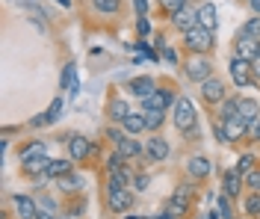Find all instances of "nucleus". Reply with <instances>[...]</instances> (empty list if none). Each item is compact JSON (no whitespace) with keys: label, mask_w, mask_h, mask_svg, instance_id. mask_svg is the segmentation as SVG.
Segmentation results:
<instances>
[{"label":"nucleus","mask_w":260,"mask_h":219,"mask_svg":"<svg viewBox=\"0 0 260 219\" xmlns=\"http://www.w3.org/2000/svg\"><path fill=\"white\" fill-rule=\"evenodd\" d=\"M166 62H169V66H178V62H180V56H178L175 48H166Z\"/></svg>","instance_id":"nucleus-45"},{"label":"nucleus","mask_w":260,"mask_h":219,"mask_svg":"<svg viewBox=\"0 0 260 219\" xmlns=\"http://www.w3.org/2000/svg\"><path fill=\"white\" fill-rule=\"evenodd\" d=\"M133 9H136V18L148 15V0H133Z\"/></svg>","instance_id":"nucleus-42"},{"label":"nucleus","mask_w":260,"mask_h":219,"mask_svg":"<svg viewBox=\"0 0 260 219\" xmlns=\"http://www.w3.org/2000/svg\"><path fill=\"white\" fill-rule=\"evenodd\" d=\"M121 128H124V134H130V136H136V134H142V131H148L145 116H142V113H130V116L121 121Z\"/></svg>","instance_id":"nucleus-20"},{"label":"nucleus","mask_w":260,"mask_h":219,"mask_svg":"<svg viewBox=\"0 0 260 219\" xmlns=\"http://www.w3.org/2000/svg\"><path fill=\"white\" fill-rule=\"evenodd\" d=\"M127 219H145V216H127Z\"/></svg>","instance_id":"nucleus-50"},{"label":"nucleus","mask_w":260,"mask_h":219,"mask_svg":"<svg viewBox=\"0 0 260 219\" xmlns=\"http://www.w3.org/2000/svg\"><path fill=\"white\" fill-rule=\"evenodd\" d=\"M234 169H237L243 178L248 175V172H254V169H257V166H254V154H243V157H240V163H237Z\"/></svg>","instance_id":"nucleus-34"},{"label":"nucleus","mask_w":260,"mask_h":219,"mask_svg":"<svg viewBox=\"0 0 260 219\" xmlns=\"http://www.w3.org/2000/svg\"><path fill=\"white\" fill-rule=\"evenodd\" d=\"M189 193H192V186H178V193H175L172 202H169V213H172V216H183V213H186V207H189Z\"/></svg>","instance_id":"nucleus-17"},{"label":"nucleus","mask_w":260,"mask_h":219,"mask_svg":"<svg viewBox=\"0 0 260 219\" xmlns=\"http://www.w3.org/2000/svg\"><path fill=\"white\" fill-rule=\"evenodd\" d=\"M207 219H219V216H216V213H213V210H210V213H207Z\"/></svg>","instance_id":"nucleus-49"},{"label":"nucleus","mask_w":260,"mask_h":219,"mask_svg":"<svg viewBox=\"0 0 260 219\" xmlns=\"http://www.w3.org/2000/svg\"><path fill=\"white\" fill-rule=\"evenodd\" d=\"M151 219H175V216H172L169 210H162V213H157V216H151Z\"/></svg>","instance_id":"nucleus-48"},{"label":"nucleus","mask_w":260,"mask_h":219,"mask_svg":"<svg viewBox=\"0 0 260 219\" xmlns=\"http://www.w3.org/2000/svg\"><path fill=\"white\" fill-rule=\"evenodd\" d=\"M42 154H48V148H45V142H27L21 151H18V157H21V163H27V160H32V157H42Z\"/></svg>","instance_id":"nucleus-24"},{"label":"nucleus","mask_w":260,"mask_h":219,"mask_svg":"<svg viewBox=\"0 0 260 219\" xmlns=\"http://www.w3.org/2000/svg\"><path fill=\"white\" fill-rule=\"evenodd\" d=\"M115 151L124 154L127 160H133V157H142V154H145V145H142L139 139H133V136H124V142H118Z\"/></svg>","instance_id":"nucleus-19"},{"label":"nucleus","mask_w":260,"mask_h":219,"mask_svg":"<svg viewBox=\"0 0 260 219\" xmlns=\"http://www.w3.org/2000/svg\"><path fill=\"white\" fill-rule=\"evenodd\" d=\"M59 110H62V98H56V101L50 104V110H48V121H50V124L59 118Z\"/></svg>","instance_id":"nucleus-40"},{"label":"nucleus","mask_w":260,"mask_h":219,"mask_svg":"<svg viewBox=\"0 0 260 219\" xmlns=\"http://www.w3.org/2000/svg\"><path fill=\"white\" fill-rule=\"evenodd\" d=\"M237 107H240V116L245 118V121H257V101H251V98H237Z\"/></svg>","instance_id":"nucleus-23"},{"label":"nucleus","mask_w":260,"mask_h":219,"mask_svg":"<svg viewBox=\"0 0 260 219\" xmlns=\"http://www.w3.org/2000/svg\"><path fill=\"white\" fill-rule=\"evenodd\" d=\"M248 136H251L254 142H260V118H257V121H251V124H248Z\"/></svg>","instance_id":"nucleus-44"},{"label":"nucleus","mask_w":260,"mask_h":219,"mask_svg":"<svg viewBox=\"0 0 260 219\" xmlns=\"http://www.w3.org/2000/svg\"><path fill=\"white\" fill-rule=\"evenodd\" d=\"M136 33H139V36H148V33H151V24H148V15H145V18H136Z\"/></svg>","instance_id":"nucleus-41"},{"label":"nucleus","mask_w":260,"mask_h":219,"mask_svg":"<svg viewBox=\"0 0 260 219\" xmlns=\"http://www.w3.org/2000/svg\"><path fill=\"white\" fill-rule=\"evenodd\" d=\"M21 166H24V172H27V175H42V172H48L50 157H48V154H42V157H32V160L21 163Z\"/></svg>","instance_id":"nucleus-25"},{"label":"nucleus","mask_w":260,"mask_h":219,"mask_svg":"<svg viewBox=\"0 0 260 219\" xmlns=\"http://www.w3.org/2000/svg\"><path fill=\"white\" fill-rule=\"evenodd\" d=\"M231 116H240L237 98H225V101L219 104V118H231Z\"/></svg>","instance_id":"nucleus-31"},{"label":"nucleus","mask_w":260,"mask_h":219,"mask_svg":"<svg viewBox=\"0 0 260 219\" xmlns=\"http://www.w3.org/2000/svg\"><path fill=\"white\" fill-rule=\"evenodd\" d=\"M243 175H240V172H237V169H231V172H225V178H222V190H225V193H222V196H228V199H237V196H240V193H243Z\"/></svg>","instance_id":"nucleus-16"},{"label":"nucleus","mask_w":260,"mask_h":219,"mask_svg":"<svg viewBox=\"0 0 260 219\" xmlns=\"http://www.w3.org/2000/svg\"><path fill=\"white\" fill-rule=\"evenodd\" d=\"M228 68H231V77H234L237 86H248L251 80H254V68H251V62L243 59V56H234Z\"/></svg>","instance_id":"nucleus-7"},{"label":"nucleus","mask_w":260,"mask_h":219,"mask_svg":"<svg viewBox=\"0 0 260 219\" xmlns=\"http://www.w3.org/2000/svg\"><path fill=\"white\" fill-rule=\"evenodd\" d=\"M169 154H172V148H169V142L162 139V136H151L145 145V157L148 160H154V163H162V160H169Z\"/></svg>","instance_id":"nucleus-13"},{"label":"nucleus","mask_w":260,"mask_h":219,"mask_svg":"<svg viewBox=\"0 0 260 219\" xmlns=\"http://www.w3.org/2000/svg\"><path fill=\"white\" fill-rule=\"evenodd\" d=\"M56 186H59L62 193H77V190L83 186V178L74 175V172H68V175H62V178H56Z\"/></svg>","instance_id":"nucleus-26"},{"label":"nucleus","mask_w":260,"mask_h":219,"mask_svg":"<svg viewBox=\"0 0 260 219\" xmlns=\"http://www.w3.org/2000/svg\"><path fill=\"white\" fill-rule=\"evenodd\" d=\"M240 33H243V36H251V39H257V42H260V15L248 18L243 27H240Z\"/></svg>","instance_id":"nucleus-30"},{"label":"nucleus","mask_w":260,"mask_h":219,"mask_svg":"<svg viewBox=\"0 0 260 219\" xmlns=\"http://www.w3.org/2000/svg\"><path fill=\"white\" fill-rule=\"evenodd\" d=\"M133 186H136V190H145V186H148V175H139V178H133Z\"/></svg>","instance_id":"nucleus-46"},{"label":"nucleus","mask_w":260,"mask_h":219,"mask_svg":"<svg viewBox=\"0 0 260 219\" xmlns=\"http://www.w3.org/2000/svg\"><path fill=\"white\" fill-rule=\"evenodd\" d=\"M45 124H50V121H48V113H42V116H32L27 128H45Z\"/></svg>","instance_id":"nucleus-43"},{"label":"nucleus","mask_w":260,"mask_h":219,"mask_svg":"<svg viewBox=\"0 0 260 219\" xmlns=\"http://www.w3.org/2000/svg\"><path fill=\"white\" fill-rule=\"evenodd\" d=\"M110 190H130V169L110 172V178H107V193H110Z\"/></svg>","instance_id":"nucleus-21"},{"label":"nucleus","mask_w":260,"mask_h":219,"mask_svg":"<svg viewBox=\"0 0 260 219\" xmlns=\"http://www.w3.org/2000/svg\"><path fill=\"white\" fill-rule=\"evenodd\" d=\"M201 98L207 101V107H219V104L228 98L225 83H222L219 77H210V80H204V83H201Z\"/></svg>","instance_id":"nucleus-6"},{"label":"nucleus","mask_w":260,"mask_h":219,"mask_svg":"<svg viewBox=\"0 0 260 219\" xmlns=\"http://www.w3.org/2000/svg\"><path fill=\"white\" fill-rule=\"evenodd\" d=\"M178 104V95H175V89L172 86H162V89H157L151 98H145L142 101V110H169V107H175Z\"/></svg>","instance_id":"nucleus-5"},{"label":"nucleus","mask_w":260,"mask_h":219,"mask_svg":"<svg viewBox=\"0 0 260 219\" xmlns=\"http://www.w3.org/2000/svg\"><path fill=\"white\" fill-rule=\"evenodd\" d=\"M219 121H222V128H225V136H228V142H240L243 136H248V124H251V121H245L243 116L219 118Z\"/></svg>","instance_id":"nucleus-9"},{"label":"nucleus","mask_w":260,"mask_h":219,"mask_svg":"<svg viewBox=\"0 0 260 219\" xmlns=\"http://www.w3.org/2000/svg\"><path fill=\"white\" fill-rule=\"evenodd\" d=\"M130 116V110H127V101H121V98H115L113 104H110V118H113L115 124H121L124 118Z\"/></svg>","instance_id":"nucleus-28"},{"label":"nucleus","mask_w":260,"mask_h":219,"mask_svg":"<svg viewBox=\"0 0 260 219\" xmlns=\"http://www.w3.org/2000/svg\"><path fill=\"white\" fill-rule=\"evenodd\" d=\"M162 3V9L169 12V15H175L178 9H183V6H189V0H160Z\"/></svg>","instance_id":"nucleus-37"},{"label":"nucleus","mask_w":260,"mask_h":219,"mask_svg":"<svg viewBox=\"0 0 260 219\" xmlns=\"http://www.w3.org/2000/svg\"><path fill=\"white\" fill-rule=\"evenodd\" d=\"M107 136L118 145V142H124V128H121V124H113V128H107Z\"/></svg>","instance_id":"nucleus-39"},{"label":"nucleus","mask_w":260,"mask_h":219,"mask_svg":"<svg viewBox=\"0 0 260 219\" xmlns=\"http://www.w3.org/2000/svg\"><path fill=\"white\" fill-rule=\"evenodd\" d=\"M142 116H145V124L151 134H157L162 128V121H166V113L162 110H142Z\"/></svg>","instance_id":"nucleus-27"},{"label":"nucleus","mask_w":260,"mask_h":219,"mask_svg":"<svg viewBox=\"0 0 260 219\" xmlns=\"http://www.w3.org/2000/svg\"><path fill=\"white\" fill-rule=\"evenodd\" d=\"M95 154V145H92V139H86L83 134H71L68 136V157L74 160V163H83V160H89Z\"/></svg>","instance_id":"nucleus-4"},{"label":"nucleus","mask_w":260,"mask_h":219,"mask_svg":"<svg viewBox=\"0 0 260 219\" xmlns=\"http://www.w3.org/2000/svg\"><path fill=\"white\" fill-rule=\"evenodd\" d=\"M243 181H245V186H248L251 193H260V169H254V172H248V175H245Z\"/></svg>","instance_id":"nucleus-36"},{"label":"nucleus","mask_w":260,"mask_h":219,"mask_svg":"<svg viewBox=\"0 0 260 219\" xmlns=\"http://www.w3.org/2000/svg\"><path fill=\"white\" fill-rule=\"evenodd\" d=\"M245 213L251 219L260 216V193H251V196H245Z\"/></svg>","instance_id":"nucleus-32"},{"label":"nucleus","mask_w":260,"mask_h":219,"mask_svg":"<svg viewBox=\"0 0 260 219\" xmlns=\"http://www.w3.org/2000/svg\"><path fill=\"white\" fill-rule=\"evenodd\" d=\"M12 204H15L18 219H36V216H39V204L32 202L30 196H24V193L12 196Z\"/></svg>","instance_id":"nucleus-14"},{"label":"nucleus","mask_w":260,"mask_h":219,"mask_svg":"<svg viewBox=\"0 0 260 219\" xmlns=\"http://www.w3.org/2000/svg\"><path fill=\"white\" fill-rule=\"evenodd\" d=\"M219 213H222V219H234V210H231V199L228 196H219Z\"/></svg>","instance_id":"nucleus-38"},{"label":"nucleus","mask_w":260,"mask_h":219,"mask_svg":"<svg viewBox=\"0 0 260 219\" xmlns=\"http://www.w3.org/2000/svg\"><path fill=\"white\" fill-rule=\"evenodd\" d=\"M71 163H74L71 157H62V160H50V166H48V172H45V175L56 181V178H62V175H68V172H71Z\"/></svg>","instance_id":"nucleus-22"},{"label":"nucleus","mask_w":260,"mask_h":219,"mask_svg":"<svg viewBox=\"0 0 260 219\" xmlns=\"http://www.w3.org/2000/svg\"><path fill=\"white\" fill-rule=\"evenodd\" d=\"M186 172H189V178H192V181H204V178H210V172H213L210 157H204V154H195V157H189Z\"/></svg>","instance_id":"nucleus-11"},{"label":"nucleus","mask_w":260,"mask_h":219,"mask_svg":"<svg viewBox=\"0 0 260 219\" xmlns=\"http://www.w3.org/2000/svg\"><path fill=\"white\" fill-rule=\"evenodd\" d=\"M74 71H77V68H74V62H68V66L62 68V86H65V89L71 86V92L77 89V80H74Z\"/></svg>","instance_id":"nucleus-35"},{"label":"nucleus","mask_w":260,"mask_h":219,"mask_svg":"<svg viewBox=\"0 0 260 219\" xmlns=\"http://www.w3.org/2000/svg\"><path fill=\"white\" fill-rule=\"evenodd\" d=\"M257 53H260V42L257 39L237 33V39H234V56H243V59H248V62H254Z\"/></svg>","instance_id":"nucleus-8"},{"label":"nucleus","mask_w":260,"mask_h":219,"mask_svg":"<svg viewBox=\"0 0 260 219\" xmlns=\"http://www.w3.org/2000/svg\"><path fill=\"white\" fill-rule=\"evenodd\" d=\"M121 169H127V157L118 154V151H113L110 154V160H107V172H121Z\"/></svg>","instance_id":"nucleus-33"},{"label":"nucleus","mask_w":260,"mask_h":219,"mask_svg":"<svg viewBox=\"0 0 260 219\" xmlns=\"http://www.w3.org/2000/svg\"><path fill=\"white\" fill-rule=\"evenodd\" d=\"M92 6H95L98 15H115L118 6H121V0H92Z\"/></svg>","instance_id":"nucleus-29"},{"label":"nucleus","mask_w":260,"mask_h":219,"mask_svg":"<svg viewBox=\"0 0 260 219\" xmlns=\"http://www.w3.org/2000/svg\"><path fill=\"white\" fill-rule=\"evenodd\" d=\"M107 204H110L113 213H124V210L133 207V193L130 190H110L107 193Z\"/></svg>","instance_id":"nucleus-12"},{"label":"nucleus","mask_w":260,"mask_h":219,"mask_svg":"<svg viewBox=\"0 0 260 219\" xmlns=\"http://www.w3.org/2000/svg\"><path fill=\"white\" fill-rule=\"evenodd\" d=\"M183 71H186V80H192V83L201 86L204 80H210L213 77V62L204 56V53H192V56H186Z\"/></svg>","instance_id":"nucleus-1"},{"label":"nucleus","mask_w":260,"mask_h":219,"mask_svg":"<svg viewBox=\"0 0 260 219\" xmlns=\"http://www.w3.org/2000/svg\"><path fill=\"white\" fill-rule=\"evenodd\" d=\"M183 45H186V51H192V53H207L213 48V33L195 24L189 33H183Z\"/></svg>","instance_id":"nucleus-3"},{"label":"nucleus","mask_w":260,"mask_h":219,"mask_svg":"<svg viewBox=\"0 0 260 219\" xmlns=\"http://www.w3.org/2000/svg\"><path fill=\"white\" fill-rule=\"evenodd\" d=\"M172 118H175V128H178V131H183V134L195 136V124H198V116H195V107H192V101H189V98H178Z\"/></svg>","instance_id":"nucleus-2"},{"label":"nucleus","mask_w":260,"mask_h":219,"mask_svg":"<svg viewBox=\"0 0 260 219\" xmlns=\"http://www.w3.org/2000/svg\"><path fill=\"white\" fill-rule=\"evenodd\" d=\"M248 9H251L254 15H260V0H248Z\"/></svg>","instance_id":"nucleus-47"},{"label":"nucleus","mask_w":260,"mask_h":219,"mask_svg":"<svg viewBox=\"0 0 260 219\" xmlns=\"http://www.w3.org/2000/svg\"><path fill=\"white\" fill-rule=\"evenodd\" d=\"M127 89L133 92V95H139V101H145V98H151L160 86H157V80L151 77V74H139V77H133L127 83Z\"/></svg>","instance_id":"nucleus-10"},{"label":"nucleus","mask_w":260,"mask_h":219,"mask_svg":"<svg viewBox=\"0 0 260 219\" xmlns=\"http://www.w3.org/2000/svg\"><path fill=\"white\" fill-rule=\"evenodd\" d=\"M195 15H198V27H204V30H216V6L213 3H201V6H195Z\"/></svg>","instance_id":"nucleus-18"},{"label":"nucleus","mask_w":260,"mask_h":219,"mask_svg":"<svg viewBox=\"0 0 260 219\" xmlns=\"http://www.w3.org/2000/svg\"><path fill=\"white\" fill-rule=\"evenodd\" d=\"M172 24H175V30H180V33H189L195 24H198V15H195L192 6H183V9H178L172 15Z\"/></svg>","instance_id":"nucleus-15"}]
</instances>
